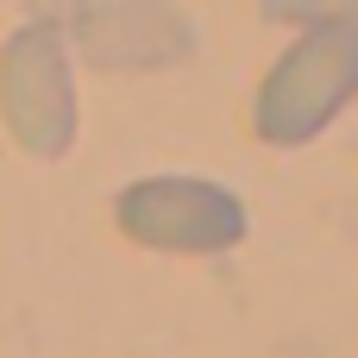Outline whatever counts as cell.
<instances>
[{
	"label": "cell",
	"instance_id": "obj_1",
	"mask_svg": "<svg viewBox=\"0 0 358 358\" xmlns=\"http://www.w3.org/2000/svg\"><path fill=\"white\" fill-rule=\"evenodd\" d=\"M358 94V19L352 13H315L308 31L264 69L252 126L264 145L289 151L321 138Z\"/></svg>",
	"mask_w": 358,
	"mask_h": 358
},
{
	"label": "cell",
	"instance_id": "obj_2",
	"mask_svg": "<svg viewBox=\"0 0 358 358\" xmlns=\"http://www.w3.org/2000/svg\"><path fill=\"white\" fill-rule=\"evenodd\" d=\"M0 120L25 157H38V164L69 157V145H76V69H69V38H63L57 13H38L6 38Z\"/></svg>",
	"mask_w": 358,
	"mask_h": 358
},
{
	"label": "cell",
	"instance_id": "obj_3",
	"mask_svg": "<svg viewBox=\"0 0 358 358\" xmlns=\"http://www.w3.org/2000/svg\"><path fill=\"white\" fill-rule=\"evenodd\" d=\"M113 227L145 252L220 258L252 233V214L214 176H138L113 195Z\"/></svg>",
	"mask_w": 358,
	"mask_h": 358
},
{
	"label": "cell",
	"instance_id": "obj_4",
	"mask_svg": "<svg viewBox=\"0 0 358 358\" xmlns=\"http://www.w3.org/2000/svg\"><path fill=\"white\" fill-rule=\"evenodd\" d=\"M63 38L101 69H151L176 63L195 50V31L176 6H145V0H113V6H76L63 19Z\"/></svg>",
	"mask_w": 358,
	"mask_h": 358
}]
</instances>
